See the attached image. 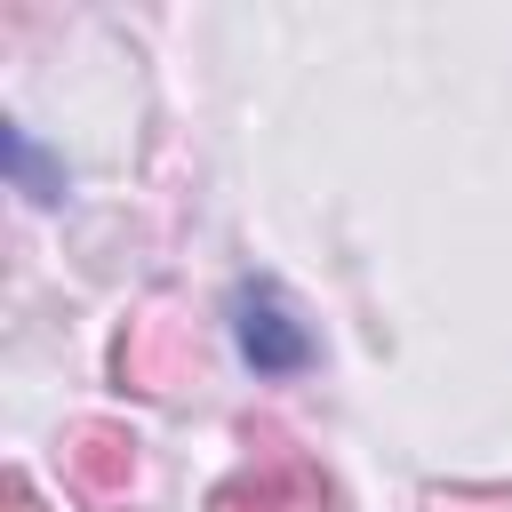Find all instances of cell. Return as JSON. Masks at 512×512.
I'll return each mask as SVG.
<instances>
[{
    "instance_id": "cell-5",
    "label": "cell",
    "mask_w": 512,
    "mask_h": 512,
    "mask_svg": "<svg viewBox=\"0 0 512 512\" xmlns=\"http://www.w3.org/2000/svg\"><path fill=\"white\" fill-rule=\"evenodd\" d=\"M0 512H40V496H32V480H24V472H8V488H0Z\"/></svg>"
},
{
    "instance_id": "cell-1",
    "label": "cell",
    "mask_w": 512,
    "mask_h": 512,
    "mask_svg": "<svg viewBox=\"0 0 512 512\" xmlns=\"http://www.w3.org/2000/svg\"><path fill=\"white\" fill-rule=\"evenodd\" d=\"M200 368H208L200 328H192L176 304H144V312L120 328V344H112V376H120L128 392H144V400H184V392L200 384Z\"/></svg>"
},
{
    "instance_id": "cell-3",
    "label": "cell",
    "mask_w": 512,
    "mask_h": 512,
    "mask_svg": "<svg viewBox=\"0 0 512 512\" xmlns=\"http://www.w3.org/2000/svg\"><path fill=\"white\" fill-rule=\"evenodd\" d=\"M64 472H72V488H80L96 512H112V504H128V488H136V440H128L120 424L88 416V424H72V440H64Z\"/></svg>"
},
{
    "instance_id": "cell-4",
    "label": "cell",
    "mask_w": 512,
    "mask_h": 512,
    "mask_svg": "<svg viewBox=\"0 0 512 512\" xmlns=\"http://www.w3.org/2000/svg\"><path fill=\"white\" fill-rule=\"evenodd\" d=\"M232 312H240V344H248V360H256V368H272V376H280V368H304V352H312V344H304V328L288 320V304H280L272 288H240V304H232Z\"/></svg>"
},
{
    "instance_id": "cell-2",
    "label": "cell",
    "mask_w": 512,
    "mask_h": 512,
    "mask_svg": "<svg viewBox=\"0 0 512 512\" xmlns=\"http://www.w3.org/2000/svg\"><path fill=\"white\" fill-rule=\"evenodd\" d=\"M248 464L232 472V480H216V496H208V512H328V480H320V464L296 448V440H280L272 424L256 432L248 424Z\"/></svg>"
}]
</instances>
